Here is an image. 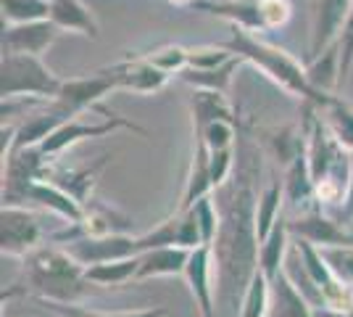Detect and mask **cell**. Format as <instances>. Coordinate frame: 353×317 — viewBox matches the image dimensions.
Here are the masks:
<instances>
[{
	"label": "cell",
	"mask_w": 353,
	"mask_h": 317,
	"mask_svg": "<svg viewBox=\"0 0 353 317\" xmlns=\"http://www.w3.org/2000/svg\"><path fill=\"white\" fill-rule=\"evenodd\" d=\"M219 206V236L211 246L216 275V312L219 317H237L240 304L253 275L259 272V236H256V204L248 175H237L214 191Z\"/></svg>",
	"instance_id": "6da1fadb"
},
{
	"label": "cell",
	"mask_w": 353,
	"mask_h": 317,
	"mask_svg": "<svg viewBox=\"0 0 353 317\" xmlns=\"http://www.w3.org/2000/svg\"><path fill=\"white\" fill-rule=\"evenodd\" d=\"M224 48H230L237 59H243L245 64H253L266 79H272L277 88L293 95V98H301L303 104H316L327 108V106L335 101V95H327V93H319L309 79V72L306 66H301V61H295L288 50L272 46V43H264L259 40L253 32L237 30L232 27V35L230 40L224 43Z\"/></svg>",
	"instance_id": "7a4b0ae2"
},
{
	"label": "cell",
	"mask_w": 353,
	"mask_h": 317,
	"mask_svg": "<svg viewBox=\"0 0 353 317\" xmlns=\"http://www.w3.org/2000/svg\"><path fill=\"white\" fill-rule=\"evenodd\" d=\"M88 286L85 267L63 246H40L27 257V288L43 304H77Z\"/></svg>",
	"instance_id": "3957f363"
},
{
	"label": "cell",
	"mask_w": 353,
	"mask_h": 317,
	"mask_svg": "<svg viewBox=\"0 0 353 317\" xmlns=\"http://www.w3.org/2000/svg\"><path fill=\"white\" fill-rule=\"evenodd\" d=\"M61 85H63V79L43 59H37V56H3V64H0V95H3V101H16V98L56 101Z\"/></svg>",
	"instance_id": "277c9868"
},
{
	"label": "cell",
	"mask_w": 353,
	"mask_h": 317,
	"mask_svg": "<svg viewBox=\"0 0 353 317\" xmlns=\"http://www.w3.org/2000/svg\"><path fill=\"white\" fill-rule=\"evenodd\" d=\"M43 225L37 214L16 204H3L0 211V251L8 259H27L40 249Z\"/></svg>",
	"instance_id": "5b68a950"
},
{
	"label": "cell",
	"mask_w": 353,
	"mask_h": 317,
	"mask_svg": "<svg viewBox=\"0 0 353 317\" xmlns=\"http://www.w3.org/2000/svg\"><path fill=\"white\" fill-rule=\"evenodd\" d=\"M48 156L40 151V146L11 151L3 159V204L27 201V191L37 180L45 177Z\"/></svg>",
	"instance_id": "8992f818"
},
{
	"label": "cell",
	"mask_w": 353,
	"mask_h": 317,
	"mask_svg": "<svg viewBox=\"0 0 353 317\" xmlns=\"http://www.w3.org/2000/svg\"><path fill=\"white\" fill-rule=\"evenodd\" d=\"M114 130H132V133L145 135L143 127H137L134 122L124 119V117H119V114H108V117H103L101 122H85L82 117H74V119H69L66 124H61L59 130L45 140L43 146H40V151H43L48 159H53V156L69 151L72 146L88 140V137H103V135H108V133H114Z\"/></svg>",
	"instance_id": "52a82bcc"
},
{
	"label": "cell",
	"mask_w": 353,
	"mask_h": 317,
	"mask_svg": "<svg viewBox=\"0 0 353 317\" xmlns=\"http://www.w3.org/2000/svg\"><path fill=\"white\" fill-rule=\"evenodd\" d=\"M63 249L72 254L85 270L105 262H117V259L137 257V236L130 233H119V236H85L72 243H63Z\"/></svg>",
	"instance_id": "ba28073f"
},
{
	"label": "cell",
	"mask_w": 353,
	"mask_h": 317,
	"mask_svg": "<svg viewBox=\"0 0 353 317\" xmlns=\"http://www.w3.org/2000/svg\"><path fill=\"white\" fill-rule=\"evenodd\" d=\"M166 246H179V249H198L203 246L201 238V227L192 209L174 211L172 217H166L163 222L148 230L143 236H137V251H150V249H166Z\"/></svg>",
	"instance_id": "9c48e42d"
},
{
	"label": "cell",
	"mask_w": 353,
	"mask_h": 317,
	"mask_svg": "<svg viewBox=\"0 0 353 317\" xmlns=\"http://www.w3.org/2000/svg\"><path fill=\"white\" fill-rule=\"evenodd\" d=\"M290 238L295 241H306L316 249L327 246H353V233L345 222H338L332 214L324 209H314L309 214H301L288 222Z\"/></svg>",
	"instance_id": "30bf717a"
},
{
	"label": "cell",
	"mask_w": 353,
	"mask_h": 317,
	"mask_svg": "<svg viewBox=\"0 0 353 317\" xmlns=\"http://www.w3.org/2000/svg\"><path fill=\"white\" fill-rule=\"evenodd\" d=\"M353 0H316L311 16V43L309 61L319 59L324 50L338 46L340 32L345 27V19L351 14Z\"/></svg>",
	"instance_id": "8fae6325"
},
{
	"label": "cell",
	"mask_w": 353,
	"mask_h": 317,
	"mask_svg": "<svg viewBox=\"0 0 353 317\" xmlns=\"http://www.w3.org/2000/svg\"><path fill=\"white\" fill-rule=\"evenodd\" d=\"M185 283L190 288L192 302L198 307L201 317H219L216 312V275H214V251L211 246H198L192 249L188 270H185Z\"/></svg>",
	"instance_id": "7c38bea8"
},
{
	"label": "cell",
	"mask_w": 353,
	"mask_h": 317,
	"mask_svg": "<svg viewBox=\"0 0 353 317\" xmlns=\"http://www.w3.org/2000/svg\"><path fill=\"white\" fill-rule=\"evenodd\" d=\"M105 72L111 75L117 90H130V93H159L169 82V75L161 72L159 66H153L150 61L137 53V56H124L121 61L105 66Z\"/></svg>",
	"instance_id": "4fadbf2b"
},
{
	"label": "cell",
	"mask_w": 353,
	"mask_h": 317,
	"mask_svg": "<svg viewBox=\"0 0 353 317\" xmlns=\"http://www.w3.org/2000/svg\"><path fill=\"white\" fill-rule=\"evenodd\" d=\"M114 90H117V85H114L111 75H108L105 69H101V72H92V75L63 79L56 101H61L66 108H72L74 114L82 117V111H88V108H95V111H98V108L103 106L101 101Z\"/></svg>",
	"instance_id": "5bb4252c"
},
{
	"label": "cell",
	"mask_w": 353,
	"mask_h": 317,
	"mask_svg": "<svg viewBox=\"0 0 353 317\" xmlns=\"http://www.w3.org/2000/svg\"><path fill=\"white\" fill-rule=\"evenodd\" d=\"M61 30L50 21H32V24H14L3 30V56H37L56 43Z\"/></svg>",
	"instance_id": "9a60e30c"
},
{
	"label": "cell",
	"mask_w": 353,
	"mask_h": 317,
	"mask_svg": "<svg viewBox=\"0 0 353 317\" xmlns=\"http://www.w3.org/2000/svg\"><path fill=\"white\" fill-rule=\"evenodd\" d=\"M285 204L301 217V214H309L314 209H322L319 201H316V188L311 180V169H309V156H306V146L303 151L295 156L293 162L288 164L285 172Z\"/></svg>",
	"instance_id": "2e32d148"
},
{
	"label": "cell",
	"mask_w": 353,
	"mask_h": 317,
	"mask_svg": "<svg viewBox=\"0 0 353 317\" xmlns=\"http://www.w3.org/2000/svg\"><path fill=\"white\" fill-rule=\"evenodd\" d=\"M195 8L227 19L232 27L245 32H266L261 0H201Z\"/></svg>",
	"instance_id": "e0dca14e"
},
{
	"label": "cell",
	"mask_w": 353,
	"mask_h": 317,
	"mask_svg": "<svg viewBox=\"0 0 353 317\" xmlns=\"http://www.w3.org/2000/svg\"><path fill=\"white\" fill-rule=\"evenodd\" d=\"M27 201H34V204H40L43 209L59 214L61 220H66V225H77V222H82V217H85V206H82L72 193H66L63 188H59L56 182H50V180L34 182L30 191H27Z\"/></svg>",
	"instance_id": "ac0fdd59"
},
{
	"label": "cell",
	"mask_w": 353,
	"mask_h": 317,
	"mask_svg": "<svg viewBox=\"0 0 353 317\" xmlns=\"http://www.w3.org/2000/svg\"><path fill=\"white\" fill-rule=\"evenodd\" d=\"M190 249L179 246H166V249H150L140 254V270H137V283L150 280V278H174L185 275L188 262H190Z\"/></svg>",
	"instance_id": "d6986e66"
},
{
	"label": "cell",
	"mask_w": 353,
	"mask_h": 317,
	"mask_svg": "<svg viewBox=\"0 0 353 317\" xmlns=\"http://www.w3.org/2000/svg\"><path fill=\"white\" fill-rule=\"evenodd\" d=\"M50 21L61 32H77V35H85L90 40L101 37L98 19L92 16V11L82 0H50Z\"/></svg>",
	"instance_id": "ffe728a7"
},
{
	"label": "cell",
	"mask_w": 353,
	"mask_h": 317,
	"mask_svg": "<svg viewBox=\"0 0 353 317\" xmlns=\"http://www.w3.org/2000/svg\"><path fill=\"white\" fill-rule=\"evenodd\" d=\"M269 317H319L298 288L290 283L285 270L269 280Z\"/></svg>",
	"instance_id": "44dd1931"
},
{
	"label": "cell",
	"mask_w": 353,
	"mask_h": 317,
	"mask_svg": "<svg viewBox=\"0 0 353 317\" xmlns=\"http://www.w3.org/2000/svg\"><path fill=\"white\" fill-rule=\"evenodd\" d=\"M290 246H293V238H290L288 222H285V217H282L280 222H277V227L269 233V238L259 243V270L264 272L266 280L277 278L282 272Z\"/></svg>",
	"instance_id": "7402d4cb"
},
{
	"label": "cell",
	"mask_w": 353,
	"mask_h": 317,
	"mask_svg": "<svg viewBox=\"0 0 353 317\" xmlns=\"http://www.w3.org/2000/svg\"><path fill=\"white\" fill-rule=\"evenodd\" d=\"M282 209H285V185H282V180H272L259 193V204H256V236H259V243L266 241L269 233L277 227V222L282 220Z\"/></svg>",
	"instance_id": "603a6c76"
},
{
	"label": "cell",
	"mask_w": 353,
	"mask_h": 317,
	"mask_svg": "<svg viewBox=\"0 0 353 317\" xmlns=\"http://www.w3.org/2000/svg\"><path fill=\"white\" fill-rule=\"evenodd\" d=\"M137 270H140V254L130 259H117V262H105V265H95L85 270V280L90 286L98 288H119L124 283L137 280Z\"/></svg>",
	"instance_id": "cb8c5ba5"
},
{
	"label": "cell",
	"mask_w": 353,
	"mask_h": 317,
	"mask_svg": "<svg viewBox=\"0 0 353 317\" xmlns=\"http://www.w3.org/2000/svg\"><path fill=\"white\" fill-rule=\"evenodd\" d=\"M240 64H245L243 59H232L227 61L224 66H216V69H185L179 79L192 85L195 90H206V93H224L230 90L232 85V77L237 75Z\"/></svg>",
	"instance_id": "d4e9b609"
},
{
	"label": "cell",
	"mask_w": 353,
	"mask_h": 317,
	"mask_svg": "<svg viewBox=\"0 0 353 317\" xmlns=\"http://www.w3.org/2000/svg\"><path fill=\"white\" fill-rule=\"evenodd\" d=\"M311 85L319 93L332 95V90L340 85V48L332 46L330 50H324L319 59H314L306 64Z\"/></svg>",
	"instance_id": "484cf974"
},
{
	"label": "cell",
	"mask_w": 353,
	"mask_h": 317,
	"mask_svg": "<svg viewBox=\"0 0 353 317\" xmlns=\"http://www.w3.org/2000/svg\"><path fill=\"white\" fill-rule=\"evenodd\" d=\"M0 8L8 27L50 19V0H0Z\"/></svg>",
	"instance_id": "4316f807"
},
{
	"label": "cell",
	"mask_w": 353,
	"mask_h": 317,
	"mask_svg": "<svg viewBox=\"0 0 353 317\" xmlns=\"http://www.w3.org/2000/svg\"><path fill=\"white\" fill-rule=\"evenodd\" d=\"M324 122L330 127V133L335 135L340 146L345 151L353 153V108L348 104H343L340 98H335L332 104L324 108Z\"/></svg>",
	"instance_id": "83f0119b"
},
{
	"label": "cell",
	"mask_w": 353,
	"mask_h": 317,
	"mask_svg": "<svg viewBox=\"0 0 353 317\" xmlns=\"http://www.w3.org/2000/svg\"><path fill=\"white\" fill-rule=\"evenodd\" d=\"M237 317H269V280L261 270L253 275Z\"/></svg>",
	"instance_id": "f1b7e54d"
},
{
	"label": "cell",
	"mask_w": 353,
	"mask_h": 317,
	"mask_svg": "<svg viewBox=\"0 0 353 317\" xmlns=\"http://www.w3.org/2000/svg\"><path fill=\"white\" fill-rule=\"evenodd\" d=\"M153 66H159L161 72L166 75H182L190 64V48H182V46H161V48H153L143 53Z\"/></svg>",
	"instance_id": "f546056e"
},
{
	"label": "cell",
	"mask_w": 353,
	"mask_h": 317,
	"mask_svg": "<svg viewBox=\"0 0 353 317\" xmlns=\"http://www.w3.org/2000/svg\"><path fill=\"white\" fill-rule=\"evenodd\" d=\"M319 254L340 283L345 288H353V246H327V249H319Z\"/></svg>",
	"instance_id": "4dcf8cb0"
},
{
	"label": "cell",
	"mask_w": 353,
	"mask_h": 317,
	"mask_svg": "<svg viewBox=\"0 0 353 317\" xmlns=\"http://www.w3.org/2000/svg\"><path fill=\"white\" fill-rule=\"evenodd\" d=\"M192 214L198 220V227H201V238H203V246H214L216 236H219V206L214 196L201 198L195 206H192Z\"/></svg>",
	"instance_id": "1f68e13d"
},
{
	"label": "cell",
	"mask_w": 353,
	"mask_h": 317,
	"mask_svg": "<svg viewBox=\"0 0 353 317\" xmlns=\"http://www.w3.org/2000/svg\"><path fill=\"white\" fill-rule=\"evenodd\" d=\"M232 59H237V56L224 46L190 48V64H188V69H216V66H224L227 61Z\"/></svg>",
	"instance_id": "d6a6232c"
},
{
	"label": "cell",
	"mask_w": 353,
	"mask_h": 317,
	"mask_svg": "<svg viewBox=\"0 0 353 317\" xmlns=\"http://www.w3.org/2000/svg\"><path fill=\"white\" fill-rule=\"evenodd\" d=\"M208 169H211V182H214V191H219L224 182L232 177V169H235V148H224V151H208Z\"/></svg>",
	"instance_id": "836d02e7"
},
{
	"label": "cell",
	"mask_w": 353,
	"mask_h": 317,
	"mask_svg": "<svg viewBox=\"0 0 353 317\" xmlns=\"http://www.w3.org/2000/svg\"><path fill=\"white\" fill-rule=\"evenodd\" d=\"M338 48H340V82H345L353 69V6L348 19H345V27L340 32Z\"/></svg>",
	"instance_id": "e575fe53"
},
{
	"label": "cell",
	"mask_w": 353,
	"mask_h": 317,
	"mask_svg": "<svg viewBox=\"0 0 353 317\" xmlns=\"http://www.w3.org/2000/svg\"><path fill=\"white\" fill-rule=\"evenodd\" d=\"M261 6H264L266 32L285 27V24L290 21V16H293V6H290V0H261Z\"/></svg>",
	"instance_id": "d590c367"
},
{
	"label": "cell",
	"mask_w": 353,
	"mask_h": 317,
	"mask_svg": "<svg viewBox=\"0 0 353 317\" xmlns=\"http://www.w3.org/2000/svg\"><path fill=\"white\" fill-rule=\"evenodd\" d=\"M82 315L88 317H166V309L163 307H150V309H130V312H95V309H82L77 307Z\"/></svg>",
	"instance_id": "8d00e7d4"
},
{
	"label": "cell",
	"mask_w": 353,
	"mask_h": 317,
	"mask_svg": "<svg viewBox=\"0 0 353 317\" xmlns=\"http://www.w3.org/2000/svg\"><path fill=\"white\" fill-rule=\"evenodd\" d=\"M343 220H345V225H353V153H351V180H348V196H345V204H343Z\"/></svg>",
	"instance_id": "74e56055"
},
{
	"label": "cell",
	"mask_w": 353,
	"mask_h": 317,
	"mask_svg": "<svg viewBox=\"0 0 353 317\" xmlns=\"http://www.w3.org/2000/svg\"><path fill=\"white\" fill-rule=\"evenodd\" d=\"M166 3H169V6H179V8H182V6H198L201 0H166Z\"/></svg>",
	"instance_id": "f35d334b"
},
{
	"label": "cell",
	"mask_w": 353,
	"mask_h": 317,
	"mask_svg": "<svg viewBox=\"0 0 353 317\" xmlns=\"http://www.w3.org/2000/svg\"><path fill=\"white\" fill-rule=\"evenodd\" d=\"M340 317H353V312H351V315H340Z\"/></svg>",
	"instance_id": "ab89813d"
},
{
	"label": "cell",
	"mask_w": 353,
	"mask_h": 317,
	"mask_svg": "<svg viewBox=\"0 0 353 317\" xmlns=\"http://www.w3.org/2000/svg\"><path fill=\"white\" fill-rule=\"evenodd\" d=\"M351 299H353V288H351Z\"/></svg>",
	"instance_id": "60d3db41"
}]
</instances>
